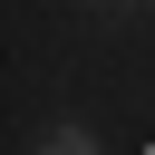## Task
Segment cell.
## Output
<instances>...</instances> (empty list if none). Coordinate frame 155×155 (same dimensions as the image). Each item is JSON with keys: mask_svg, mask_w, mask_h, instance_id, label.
<instances>
[{"mask_svg": "<svg viewBox=\"0 0 155 155\" xmlns=\"http://www.w3.org/2000/svg\"><path fill=\"white\" fill-rule=\"evenodd\" d=\"M29 155H97V136H87V126H48Z\"/></svg>", "mask_w": 155, "mask_h": 155, "instance_id": "1", "label": "cell"}, {"mask_svg": "<svg viewBox=\"0 0 155 155\" xmlns=\"http://www.w3.org/2000/svg\"><path fill=\"white\" fill-rule=\"evenodd\" d=\"M97 10H136V0H97Z\"/></svg>", "mask_w": 155, "mask_h": 155, "instance_id": "2", "label": "cell"}]
</instances>
